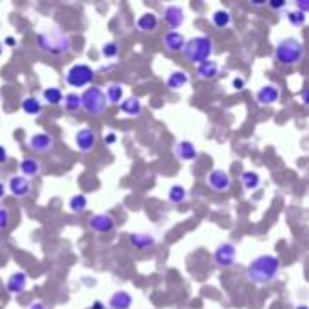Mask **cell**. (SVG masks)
<instances>
[{"mask_svg":"<svg viewBox=\"0 0 309 309\" xmlns=\"http://www.w3.org/2000/svg\"><path fill=\"white\" fill-rule=\"evenodd\" d=\"M280 271V261L275 255H259L246 268V277L257 286L275 282Z\"/></svg>","mask_w":309,"mask_h":309,"instance_id":"6da1fadb","label":"cell"},{"mask_svg":"<svg viewBox=\"0 0 309 309\" xmlns=\"http://www.w3.org/2000/svg\"><path fill=\"white\" fill-rule=\"evenodd\" d=\"M36 45H38V49L42 53H45L49 56H55V58L69 55L71 47H73L69 34L65 31L58 29V27L40 33L38 38H36Z\"/></svg>","mask_w":309,"mask_h":309,"instance_id":"7a4b0ae2","label":"cell"},{"mask_svg":"<svg viewBox=\"0 0 309 309\" xmlns=\"http://www.w3.org/2000/svg\"><path fill=\"white\" fill-rule=\"evenodd\" d=\"M183 53H185L186 60L199 65L202 62L210 60V56L214 55V42H212L210 36L199 34V36H193V38L186 40Z\"/></svg>","mask_w":309,"mask_h":309,"instance_id":"3957f363","label":"cell"},{"mask_svg":"<svg viewBox=\"0 0 309 309\" xmlns=\"http://www.w3.org/2000/svg\"><path fill=\"white\" fill-rule=\"evenodd\" d=\"M275 58L282 65H296L304 58V45L296 38H282L275 47Z\"/></svg>","mask_w":309,"mask_h":309,"instance_id":"277c9868","label":"cell"},{"mask_svg":"<svg viewBox=\"0 0 309 309\" xmlns=\"http://www.w3.org/2000/svg\"><path fill=\"white\" fill-rule=\"evenodd\" d=\"M80 99H82V109L87 114H90V116H99L107 109L105 92L99 87H89V89H85V92L80 96Z\"/></svg>","mask_w":309,"mask_h":309,"instance_id":"5b68a950","label":"cell"},{"mask_svg":"<svg viewBox=\"0 0 309 309\" xmlns=\"http://www.w3.org/2000/svg\"><path fill=\"white\" fill-rule=\"evenodd\" d=\"M96 78L94 69L87 64H76L69 69L65 74V80L71 87H87L89 83H92V80Z\"/></svg>","mask_w":309,"mask_h":309,"instance_id":"8992f818","label":"cell"},{"mask_svg":"<svg viewBox=\"0 0 309 309\" xmlns=\"http://www.w3.org/2000/svg\"><path fill=\"white\" fill-rule=\"evenodd\" d=\"M214 261H215V264H217L219 268H223V270L232 268L237 261L235 246H233L232 242H223V244H219L217 246V249H215V253H214Z\"/></svg>","mask_w":309,"mask_h":309,"instance_id":"52a82bcc","label":"cell"},{"mask_svg":"<svg viewBox=\"0 0 309 309\" xmlns=\"http://www.w3.org/2000/svg\"><path fill=\"white\" fill-rule=\"evenodd\" d=\"M74 143H76L78 150L87 154V152L92 150V148L96 146V143H98V134H96L92 129L83 127V129L78 130L76 136H74Z\"/></svg>","mask_w":309,"mask_h":309,"instance_id":"ba28073f","label":"cell"},{"mask_svg":"<svg viewBox=\"0 0 309 309\" xmlns=\"http://www.w3.org/2000/svg\"><path fill=\"white\" fill-rule=\"evenodd\" d=\"M31 150H34L36 154H45L53 148L55 145V137L51 134H45V132H38V134H33L27 141Z\"/></svg>","mask_w":309,"mask_h":309,"instance_id":"9c48e42d","label":"cell"},{"mask_svg":"<svg viewBox=\"0 0 309 309\" xmlns=\"http://www.w3.org/2000/svg\"><path fill=\"white\" fill-rule=\"evenodd\" d=\"M232 185V179L228 176V172L221 170V168H214L208 174V186L215 192H226Z\"/></svg>","mask_w":309,"mask_h":309,"instance_id":"30bf717a","label":"cell"},{"mask_svg":"<svg viewBox=\"0 0 309 309\" xmlns=\"http://www.w3.org/2000/svg\"><path fill=\"white\" fill-rule=\"evenodd\" d=\"M163 18L168 24V27H172V31H176L185 24V11L179 6L170 4L163 9Z\"/></svg>","mask_w":309,"mask_h":309,"instance_id":"8fae6325","label":"cell"},{"mask_svg":"<svg viewBox=\"0 0 309 309\" xmlns=\"http://www.w3.org/2000/svg\"><path fill=\"white\" fill-rule=\"evenodd\" d=\"M89 226L98 233H105V232H112L114 226H116V221L114 217L109 214H96L90 217Z\"/></svg>","mask_w":309,"mask_h":309,"instance_id":"7c38bea8","label":"cell"},{"mask_svg":"<svg viewBox=\"0 0 309 309\" xmlns=\"http://www.w3.org/2000/svg\"><path fill=\"white\" fill-rule=\"evenodd\" d=\"M9 192L13 193L15 197H27L31 193V181L24 176H13L9 179V185H8Z\"/></svg>","mask_w":309,"mask_h":309,"instance_id":"4fadbf2b","label":"cell"},{"mask_svg":"<svg viewBox=\"0 0 309 309\" xmlns=\"http://www.w3.org/2000/svg\"><path fill=\"white\" fill-rule=\"evenodd\" d=\"M174 154H176L177 159H181V161H193V159L197 158V148H195V145H193L192 141H177L176 143V148H174Z\"/></svg>","mask_w":309,"mask_h":309,"instance_id":"5bb4252c","label":"cell"},{"mask_svg":"<svg viewBox=\"0 0 309 309\" xmlns=\"http://www.w3.org/2000/svg\"><path fill=\"white\" fill-rule=\"evenodd\" d=\"M27 286V275L24 271H15L11 277L6 282V289H8L11 295H20Z\"/></svg>","mask_w":309,"mask_h":309,"instance_id":"9a60e30c","label":"cell"},{"mask_svg":"<svg viewBox=\"0 0 309 309\" xmlns=\"http://www.w3.org/2000/svg\"><path fill=\"white\" fill-rule=\"evenodd\" d=\"M185 42H186L185 36H183V33H179V31H168V33L163 36L165 47H167V51H170V53L183 51Z\"/></svg>","mask_w":309,"mask_h":309,"instance_id":"2e32d148","label":"cell"},{"mask_svg":"<svg viewBox=\"0 0 309 309\" xmlns=\"http://www.w3.org/2000/svg\"><path fill=\"white\" fill-rule=\"evenodd\" d=\"M195 73H197V76L201 78V80H214V78L219 76L221 67L215 60H206L197 65V71H195Z\"/></svg>","mask_w":309,"mask_h":309,"instance_id":"e0dca14e","label":"cell"},{"mask_svg":"<svg viewBox=\"0 0 309 309\" xmlns=\"http://www.w3.org/2000/svg\"><path fill=\"white\" fill-rule=\"evenodd\" d=\"M279 96H280L279 87H275V85H264V87H261V89H259V92H257V101L261 103V105H273V103H277Z\"/></svg>","mask_w":309,"mask_h":309,"instance_id":"ac0fdd59","label":"cell"},{"mask_svg":"<svg viewBox=\"0 0 309 309\" xmlns=\"http://www.w3.org/2000/svg\"><path fill=\"white\" fill-rule=\"evenodd\" d=\"M132 302V295L129 291H116L109 298V309H130Z\"/></svg>","mask_w":309,"mask_h":309,"instance_id":"d6986e66","label":"cell"},{"mask_svg":"<svg viewBox=\"0 0 309 309\" xmlns=\"http://www.w3.org/2000/svg\"><path fill=\"white\" fill-rule=\"evenodd\" d=\"M130 244H132V248L139 249V251H145V249L154 248L156 239L148 235V233H132L130 235Z\"/></svg>","mask_w":309,"mask_h":309,"instance_id":"ffe728a7","label":"cell"},{"mask_svg":"<svg viewBox=\"0 0 309 309\" xmlns=\"http://www.w3.org/2000/svg\"><path fill=\"white\" fill-rule=\"evenodd\" d=\"M120 109L123 114H127V116H139L143 111V105H141V101H139V98L129 96V98L123 99V101L120 103Z\"/></svg>","mask_w":309,"mask_h":309,"instance_id":"44dd1931","label":"cell"},{"mask_svg":"<svg viewBox=\"0 0 309 309\" xmlns=\"http://www.w3.org/2000/svg\"><path fill=\"white\" fill-rule=\"evenodd\" d=\"M136 26L141 33H152V31L158 29V17L154 13H145L137 18Z\"/></svg>","mask_w":309,"mask_h":309,"instance_id":"7402d4cb","label":"cell"},{"mask_svg":"<svg viewBox=\"0 0 309 309\" xmlns=\"http://www.w3.org/2000/svg\"><path fill=\"white\" fill-rule=\"evenodd\" d=\"M40 170H42V165L36 161V159L33 158H26V159H22V163H20V172H22V176L24 177H34V176H38Z\"/></svg>","mask_w":309,"mask_h":309,"instance_id":"603a6c76","label":"cell"},{"mask_svg":"<svg viewBox=\"0 0 309 309\" xmlns=\"http://www.w3.org/2000/svg\"><path fill=\"white\" fill-rule=\"evenodd\" d=\"M188 83V74L185 71H174L170 73V76L167 78V87L172 90L176 89H181V87H185Z\"/></svg>","mask_w":309,"mask_h":309,"instance_id":"cb8c5ba5","label":"cell"},{"mask_svg":"<svg viewBox=\"0 0 309 309\" xmlns=\"http://www.w3.org/2000/svg\"><path fill=\"white\" fill-rule=\"evenodd\" d=\"M22 111L29 114V116H38L42 112V101L38 98H34V96H27L22 101Z\"/></svg>","mask_w":309,"mask_h":309,"instance_id":"d4e9b609","label":"cell"},{"mask_svg":"<svg viewBox=\"0 0 309 309\" xmlns=\"http://www.w3.org/2000/svg\"><path fill=\"white\" fill-rule=\"evenodd\" d=\"M212 22H214V26L217 27V29H224V27L230 26L232 15H230V11H226V9H217V11L212 15Z\"/></svg>","mask_w":309,"mask_h":309,"instance_id":"484cf974","label":"cell"},{"mask_svg":"<svg viewBox=\"0 0 309 309\" xmlns=\"http://www.w3.org/2000/svg\"><path fill=\"white\" fill-rule=\"evenodd\" d=\"M121 98H123V87H121L120 83H111V85L107 87V94H105L107 103L118 105V103H121Z\"/></svg>","mask_w":309,"mask_h":309,"instance_id":"4316f807","label":"cell"},{"mask_svg":"<svg viewBox=\"0 0 309 309\" xmlns=\"http://www.w3.org/2000/svg\"><path fill=\"white\" fill-rule=\"evenodd\" d=\"M242 185H244L246 190H255L259 188V185H261V176H259L255 170H246L242 172Z\"/></svg>","mask_w":309,"mask_h":309,"instance_id":"83f0119b","label":"cell"},{"mask_svg":"<svg viewBox=\"0 0 309 309\" xmlns=\"http://www.w3.org/2000/svg\"><path fill=\"white\" fill-rule=\"evenodd\" d=\"M64 107L65 111L69 112H76L82 109V99H80V94L76 92H69V94L64 96Z\"/></svg>","mask_w":309,"mask_h":309,"instance_id":"f1b7e54d","label":"cell"},{"mask_svg":"<svg viewBox=\"0 0 309 309\" xmlns=\"http://www.w3.org/2000/svg\"><path fill=\"white\" fill-rule=\"evenodd\" d=\"M43 99L49 105H58L64 99V94H62V90L58 87H47V89L43 90Z\"/></svg>","mask_w":309,"mask_h":309,"instance_id":"f546056e","label":"cell"},{"mask_svg":"<svg viewBox=\"0 0 309 309\" xmlns=\"http://www.w3.org/2000/svg\"><path fill=\"white\" fill-rule=\"evenodd\" d=\"M69 208H71V212H74V214H82V212H85L87 197H85V195H82V193L73 195V197H71V201H69Z\"/></svg>","mask_w":309,"mask_h":309,"instance_id":"4dcf8cb0","label":"cell"},{"mask_svg":"<svg viewBox=\"0 0 309 309\" xmlns=\"http://www.w3.org/2000/svg\"><path fill=\"white\" fill-rule=\"evenodd\" d=\"M186 188L181 185H174L170 188V192H168V199H170V202H176V204H179V202H185L186 199Z\"/></svg>","mask_w":309,"mask_h":309,"instance_id":"1f68e13d","label":"cell"},{"mask_svg":"<svg viewBox=\"0 0 309 309\" xmlns=\"http://www.w3.org/2000/svg\"><path fill=\"white\" fill-rule=\"evenodd\" d=\"M288 22L291 24V26H295V27H300V26H304L305 24V20H307V17H305V13H302V11H289L288 15Z\"/></svg>","mask_w":309,"mask_h":309,"instance_id":"d6a6232c","label":"cell"},{"mask_svg":"<svg viewBox=\"0 0 309 309\" xmlns=\"http://www.w3.org/2000/svg\"><path fill=\"white\" fill-rule=\"evenodd\" d=\"M118 53H120V45L116 42H107L101 45V55L105 58H116Z\"/></svg>","mask_w":309,"mask_h":309,"instance_id":"836d02e7","label":"cell"},{"mask_svg":"<svg viewBox=\"0 0 309 309\" xmlns=\"http://www.w3.org/2000/svg\"><path fill=\"white\" fill-rule=\"evenodd\" d=\"M9 221H11V214H9L8 208H0V230H4V228L9 226Z\"/></svg>","mask_w":309,"mask_h":309,"instance_id":"e575fe53","label":"cell"},{"mask_svg":"<svg viewBox=\"0 0 309 309\" xmlns=\"http://www.w3.org/2000/svg\"><path fill=\"white\" fill-rule=\"evenodd\" d=\"M232 85H233V89H235V90H242V89H244V85H246V82H244V78H240V76L233 78V82H232Z\"/></svg>","mask_w":309,"mask_h":309,"instance_id":"d590c367","label":"cell"},{"mask_svg":"<svg viewBox=\"0 0 309 309\" xmlns=\"http://www.w3.org/2000/svg\"><path fill=\"white\" fill-rule=\"evenodd\" d=\"M270 8L271 9H284L286 8V0H271Z\"/></svg>","mask_w":309,"mask_h":309,"instance_id":"8d00e7d4","label":"cell"},{"mask_svg":"<svg viewBox=\"0 0 309 309\" xmlns=\"http://www.w3.org/2000/svg\"><path fill=\"white\" fill-rule=\"evenodd\" d=\"M296 6H298V11L305 13V11L309 9V0H298V2H296Z\"/></svg>","mask_w":309,"mask_h":309,"instance_id":"74e56055","label":"cell"},{"mask_svg":"<svg viewBox=\"0 0 309 309\" xmlns=\"http://www.w3.org/2000/svg\"><path fill=\"white\" fill-rule=\"evenodd\" d=\"M9 159V154H8V150H6L4 146L0 145V165H4L6 161Z\"/></svg>","mask_w":309,"mask_h":309,"instance_id":"f35d334b","label":"cell"},{"mask_svg":"<svg viewBox=\"0 0 309 309\" xmlns=\"http://www.w3.org/2000/svg\"><path fill=\"white\" fill-rule=\"evenodd\" d=\"M105 143H107V145H112V143H116V134H114V132L107 134V136H105Z\"/></svg>","mask_w":309,"mask_h":309,"instance_id":"ab89813d","label":"cell"},{"mask_svg":"<svg viewBox=\"0 0 309 309\" xmlns=\"http://www.w3.org/2000/svg\"><path fill=\"white\" fill-rule=\"evenodd\" d=\"M6 45H8V47H15V45H17L15 36H8V38H6Z\"/></svg>","mask_w":309,"mask_h":309,"instance_id":"60d3db41","label":"cell"},{"mask_svg":"<svg viewBox=\"0 0 309 309\" xmlns=\"http://www.w3.org/2000/svg\"><path fill=\"white\" fill-rule=\"evenodd\" d=\"M249 4L255 6V8H261V6H264V4H266V2H264V0H251Z\"/></svg>","mask_w":309,"mask_h":309,"instance_id":"b9f144b4","label":"cell"},{"mask_svg":"<svg viewBox=\"0 0 309 309\" xmlns=\"http://www.w3.org/2000/svg\"><path fill=\"white\" fill-rule=\"evenodd\" d=\"M29 309H45V305L40 304V302H36V304H31V307H29Z\"/></svg>","mask_w":309,"mask_h":309,"instance_id":"7bdbcfd3","label":"cell"},{"mask_svg":"<svg viewBox=\"0 0 309 309\" xmlns=\"http://www.w3.org/2000/svg\"><path fill=\"white\" fill-rule=\"evenodd\" d=\"M4 195H6V185L4 183H0V199L4 197Z\"/></svg>","mask_w":309,"mask_h":309,"instance_id":"ee69618b","label":"cell"},{"mask_svg":"<svg viewBox=\"0 0 309 309\" xmlns=\"http://www.w3.org/2000/svg\"><path fill=\"white\" fill-rule=\"evenodd\" d=\"M302 103H304V105H307V90H304V92H302Z\"/></svg>","mask_w":309,"mask_h":309,"instance_id":"f6af8a7d","label":"cell"},{"mask_svg":"<svg viewBox=\"0 0 309 309\" xmlns=\"http://www.w3.org/2000/svg\"><path fill=\"white\" fill-rule=\"evenodd\" d=\"M94 309H103L101 302H96V304H94Z\"/></svg>","mask_w":309,"mask_h":309,"instance_id":"bcb514c9","label":"cell"},{"mask_svg":"<svg viewBox=\"0 0 309 309\" xmlns=\"http://www.w3.org/2000/svg\"><path fill=\"white\" fill-rule=\"evenodd\" d=\"M295 309H307V305H305V304H300V305H296Z\"/></svg>","mask_w":309,"mask_h":309,"instance_id":"7dc6e473","label":"cell"},{"mask_svg":"<svg viewBox=\"0 0 309 309\" xmlns=\"http://www.w3.org/2000/svg\"><path fill=\"white\" fill-rule=\"evenodd\" d=\"M2 51H4V43L0 42V55H2Z\"/></svg>","mask_w":309,"mask_h":309,"instance_id":"c3c4849f","label":"cell"}]
</instances>
